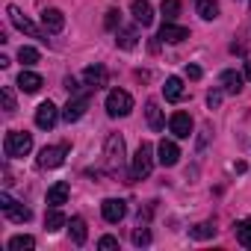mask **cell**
Returning <instances> with one entry per match:
<instances>
[{
    "label": "cell",
    "mask_w": 251,
    "mask_h": 251,
    "mask_svg": "<svg viewBox=\"0 0 251 251\" xmlns=\"http://www.w3.org/2000/svg\"><path fill=\"white\" fill-rule=\"evenodd\" d=\"M103 163H106V172L109 175H121V169H124V139L118 136V133H112L109 139H106V148H103Z\"/></svg>",
    "instance_id": "1"
},
{
    "label": "cell",
    "mask_w": 251,
    "mask_h": 251,
    "mask_svg": "<svg viewBox=\"0 0 251 251\" xmlns=\"http://www.w3.org/2000/svg\"><path fill=\"white\" fill-rule=\"evenodd\" d=\"M33 151V136L27 130H9L3 139V154L6 157H27Z\"/></svg>",
    "instance_id": "2"
},
{
    "label": "cell",
    "mask_w": 251,
    "mask_h": 251,
    "mask_svg": "<svg viewBox=\"0 0 251 251\" xmlns=\"http://www.w3.org/2000/svg\"><path fill=\"white\" fill-rule=\"evenodd\" d=\"M130 109H133V98H130V92H124V89H112V92L106 95V112H109L112 118L130 115Z\"/></svg>",
    "instance_id": "3"
},
{
    "label": "cell",
    "mask_w": 251,
    "mask_h": 251,
    "mask_svg": "<svg viewBox=\"0 0 251 251\" xmlns=\"http://www.w3.org/2000/svg\"><path fill=\"white\" fill-rule=\"evenodd\" d=\"M0 210H3V216L9 219V222H30L33 219V213H30V207H24L21 201H15L9 192H0Z\"/></svg>",
    "instance_id": "4"
},
{
    "label": "cell",
    "mask_w": 251,
    "mask_h": 251,
    "mask_svg": "<svg viewBox=\"0 0 251 251\" xmlns=\"http://www.w3.org/2000/svg\"><path fill=\"white\" fill-rule=\"evenodd\" d=\"M154 169V148L148 142H142L136 148V157H133V180H145Z\"/></svg>",
    "instance_id": "5"
},
{
    "label": "cell",
    "mask_w": 251,
    "mask_h": 251,
    "mask_svg": "<svg viewBox=\"0 0 251 251\" xmlns=\"http://www.w3.org/2000/svg\"><path fill=\"white\" fill-rule=\"evenodd\" d=\"M6 15H9V21H12L21 33H27L30 39H42V36H45V33H42V30H39V27H36V24H33L21 9H18V6H9V9H6Z\"/></svg>",
    "instance_id": "6"
},
{
    "label": "cell",
    "mask_w": 251,
    "mask_h": 251,
    "mask_svg": "<svg viewBox=\"0 0 251 251\" xmlns=\"http://www.w3.org/2000/svg\"><path fill=\"white\" fill-rule=\"evenodd\" d=\"M86 106H89V95L86 92H80V95H71L68 98V103H65V109H62V118L71 124V121H80L83 118V112H86Z\"/></svg>",
    "instance_id": "7"
},
{
    "label": "cell",
    "mask_w": 251,
    "mask_h": 251,
    "mask_svg": "<svg viewBox=\"0 0 251 251\" xmlns=\"http://www.w3.org/2000/svg\"><path fill=\"white\" fill-rule=\"evenodd\" d=\"M100 213H103V219H106L109 225H118L124 216H127V204H124L121 198H106V201L100 204Z\"/></svg>",
    "instance_id": "8"
},
{
    "label": "cell",
    "mask_w": 251,
    "mask_h": 251,
    "mask_svg": "<svg viewBox=\"0 0 251 251\" xmlns=\"http://www.w3.org/2000/svg\"><path fill=\"white\" fill-rule=\"evenodd\" d=\"M177 160H180V148L172 139H163L157 145V163L166 166V169H172V166H177Z\"/></svg>",
    "instance_id": "9"
},
{
    "label": "cell",
    "mask_w": 251,
    "mask_h": 251,
    "mask_svg": "<svg viewBox=\"0 0 251 251\" xmlns=\"http://www.w3.org/2000/svg\"><path fill=\"white\" fill-rule=\"evenodd\" d=\"M65 145H50V148H42V154H39V166L42 169H56V166H62L65 163Z\"/></svg>",
    "instance_id": "10"
},
{
    "label": "cell",
    "mask_w": 251,
    "mask_h": 251,
    "mask_svg": "<svg viewBox=\"0 0 251 251\" xmlns=\"http://www.w3.org/2000/svg\"><path fill=\"white\" fill-rule=\"evenodd\" d=\"M56 121H59V109H56L50 100L39 103V109H36V124H39V127H42V130H50Z\"/></svg>",
    "instance_id": "11"
},
{
    "label": "cell",
    "mask_w": 251,
    "mask_h": 251,
    "mask_svg": "<svg viewBox=\"0 0 251 251\" xmlns=\"http://www.w3.org/2000/svg\"><path fill=\"white\" fill-rule=\"evenodd\" d=\"M169 127H172V133L177 139H189V133H192V118H189V112H175L172 121H169Z\"/></svg>",
    "instance_id": "12"
},
{
    "label": "cell",
    "mask_w": 251,
    "mask_h": 251,
    "mask_svg": "<svg viewBox=\"0 0 251 251\" xmlns=\"http://www.w3.org/2000/svg\"><path fill=\"white\" fill-rule=\"evenodd\" d=\"M42 27H45V33H62V27H65V15L59 12V9H42Z\"/></svg>",
    "instance_id": "13"
},
{
    "label": "cell",
    "mask_w": 251,
    "mask_h": 251,
    "mask_svg": "<svg viewBox=\"0 0 251 251\" xmlns=\"http://www.w3.org/2000/svg\"><path fill=\"white\" fill-rule=\"evenodd\" d=\"M83 80H86V86L89 89H100V86H106V80H109V74H106V68L103 65H89L86 71H83Z\"/></svg>",
    "instance_id": "14"
},
{
    "label": "cell",
    "mask_w": 251,
    "mask_h": 251,
    "mask_svg": "<svg viewBox=\"0 0 251 251\" xmlns=\"http://www.w3.org/2000/svg\"><path fill=\"white\" fill-rule=\"evenodd\" d=\"M160 39H163V42H172V45H177V42L189 39V30H186V27H177L175 21H166V24L160 27Z\"/></svg>",
    "instance_id": "15"
},
{
    "label": "cell",
    "mask_w": 251,
    "mask_h": 251,
    "mask_svg": "<svg viewBox=\"0 0 251 251\" xmlns=\"http://www.w3.org/2000/svg\"><path fill=\"white\" fill-rule=\"evenodd\" d=\"M42 86H45V80H42L36 71H21V74H18V89H21V92H27V95H36Z\"/></svg>",
    "instance_id": "16"
},
{
    "label": "cell",
    "mask_w": 251,
    "mask_h": 251,
    "mask_svg": "<svg viewBox=\"0 0 251 251\" xmlns=\"http://www.w3.org/2000/svg\"><path fill=\"white\" fill-rule=\"evenodd\" d=\"M219 83H222V89H225L227 95H239V92H242V83H245V77H242L239 71H222Z\"/></svg>",
    "instance_id": "17"
},
{
    "label": "cell",
    "mask_w": 251,
    "mask_h": 251,
    "mask_svg": "<svg viewBox=\"0 0 251 251\" xmlns=\"http://www.w3.org/2000/svg\"><path fill=\"white\" fill-rule=\"evenodd\" d=\"M183 95H186L183 80H180V77H169L166 86H163V98H166L169 103H177V100H183Z\"/></svg>",
    "instance_id": "18"
},
{
    "label": "cell",
    "mask_w": 251,
    "mask_h": 251,
    "mask_svg": "<svg viewBox=\"0 0 251 251\" xmlns=\"http://www.w3.org/2000/svg\"><path fill=\"white\" fill-rule=\"evenodd\" d=\"M133 18L142 24V27H151L154 24V9L148 0H133Z\"/></svg>",
    "instance_id": "19"
},
{
    "label": "cell",
    "mask_w": 251,
    "mask_h": 251,
    "mask_svg": "<svg viewBox=\"0 0 251 251\" xmlns=\"http://www.w3.org/2000/svg\"><path fill=\"white\" fill-rule=\"evenodd\" d=\"M145 115H148V127L151 130H163V109H160V103L157 100H148L145 103Z\"/></svg>",
    "instance_id": "20"
},
{
    "label": "cell",
    "mask_w": 251,
    "mask_h": 251,
    "mask_svg": "<svg viewBox=\"0 0 251 251\" xmlns=\"http://www.w3.org/2000/svg\"><path fill=\"white\" fill-rule=\"evenodd\" d=\"M65 201H68V183L59 180V183H53V186L48 189V204H50V207H62Z\"/></svg>",
    "instance_id": "21"
},
{
    "label": "cell",
    "mask_w": 251,
    "mask_h": 251,
    "mask_svg": "<svg viewBox=\"0 0 251 251\" xmlns=\"http://www.w3.org/2000/svg\"><path fill=\"white\" fill-rule=\"evenodd\" d=\"M195 9L204 21H216L219 18V3L216 0H195Z\"/></svg>",
    "instance_id": "22"
},
{
    "label": "cell",
    "mask_w": 251,
    "mask_h": 251,
    "mask_svg": "<svg viewBox=\"0 0 251 251\" xmlns=\"http://www.w3.org/2000/svg\"><path fill=\"white\" fill-rule=\"evenodd\" d=\"M65 225H68V219H65V216L59 213V207H50V213L45 216V227H48V230L53 233V230H62Z\"/></svg>",
    "instance_id": "23"
},
{
    "label": "cell",
    "mask_w": 251,
    "mask_h": 251,
    "mask_svg": "<svg viewBox=\"0 0 251 251\" xmlns=\"http://www.w3.org/2000/svg\"><path fill=\"white\" fill-rule=\"evenodd\" d=\"M68 230H71V239H74L77 245H83V242H86V236H89V233H86V222H83L80 216H74V219L68 222Z\"/></svg>",
    "instance_id": "24"
},
{
    "label": "cell",
    "mask_w": 251,
    "mask_h": 251,
    "mask_svg": "<svg viewBox=\"0 0 251 251\" xmlns=\"http://www.w3.org/2000/svg\"><path fill=\"white\" fill-rule=\"evenodd\" d=\"M9 248H12V251H33V248H36V239L27 236V233H18V236L9 239Z\"/></svg>",
    "instance_id": "25"
},
{
    "label": "cell",
    "mask_w": 251,
    "mask_h": 251,
    "mask_svg": "<svg viewBox=\"0 0 251 251\" xmlns=\"http://www.w3.org/2000/svg\"><path fill=\"white\" fill-rule=\"evenodd\" d=\"M136 39H139V36H136V30H133V27H127V30H118V39H115V42H118V48L130 50V48H136Z\"/></svg>",
    "instance_id": "26"
},
{
    "label": "cell",
    "mask_w": 251,
    "mask_h": 251,
    "mask_svg": "<svg viewBox=\"0 0 251 251\" xmlns=\"http://www.w3.org/2000/svg\"><path fill=\"white\" fill-rule=\"evenodd\" d=\"M236 239H239V245L251 248V219H242V222H236Z\"/></svg>",
    "instance_id": "27"
},
{
    "label": "cell",
    "mask_w": 251,
    "mask_h": 251,
    "mask_svg": "<svg viewBox=\"0 0 251 251\" xmlns=\"http://www.w3.org/2000/svg\"><path fill=\"white\" fill-rule=\"evenodd\" d=\"M213 233H216V227H213L210 222H201V225L189 227V236H192V239H210Z\"/></svg>",
    "instance_id": "28"
},
{
    "label": "cell",
    "mask_w": 251,
    "mask_h": 251,
    "mask_svg": "<svg viewBox=\"0 0 251 251\" xmlns=\"http://www.w3.org/2000/svg\"><path fill=\"white\" fill-rule=\"evenodd\" d=\"M160 12L166 15V21H175V18L180 15V0H163V6H160Z\"/></svg>",
    "instance_id": "29"
},
{
    "label": "cell",
    "mask_w": 251,
    "mask_h": 251,
    "mask_svg": "<svg viewBox=\"0 0 251 251\" xmlns=\"http://www.w3.org/2000/svg\"><path fill=\"white\" fill-rule=\"evenodd\" d=\"M18 62H24V65H36V62H39V50L24 45V48L18 50Z\"/></svg>",
    "instance_id": "30"
},
{
    "label": "cell",
    "mask_w": 251,
    "mask_h": 251,
    "mask_svg": "<svg viewBox=\"0 0 251 251\" xmlns=\"http://www.w3.org/2000/svg\"><path fill=\"white\" fill-rule=\"evenodd\" d=\"M133 245H151V230H148L145 225H139V227L133 230Z\"/></svg>",
    "instance_id": "31"
},
{
    "label": "cell",
    "mask_w": 251,
    "mask_h": 251,
    "mask_svg": "<svg viewBox=\"0 0 251 251\" xmlns=\"http://www.w3.org/2000/svg\"><path fill=\"white\" fill-rule=\"evenodd\" d=\"M0 95H3V109L6 112H15V95H12V89L3 86V89H0Z\"/></svg>",
    "instance_id": "32"
},
{
    "label": "cell",
    "mask_w": 251,
    "mask_h": 251,
    "mask_svg": "<svg viewBox=\"0 0 251 251\" xmlns=\"http://www.w3.org/2000/svg\"><path fill=\"white\" fill-rule=\"evenodd\" d=\"M115 27H121V12L118 9H109L106 12V30H115Z\"/></svg>",
    "instance_id": "33"
},
{
    "label": "cell",
    "mask_w": 251,
    "mask_h": 251,
    "mask_svg": "<svg viewBox=\"0 0 251 251\" xmlns=\"http://www.w3.org/2000/svg\"><path fill=\"white\" fill-rule=\"evenodd\" d=\"M98 248H118V239L115 236H100L98 239Z\"/></svg>",
    "instance_id": "34"
},
{
    "label": "cell",
    "mask_w": 251,
    "mask_h": 251,
    "mask_svg": "<svg viewBox=\"0 0 251 251\" xmlns=\"http://www.w3.org/2000/svg\"><path fill=\"white\" fill-rule=\"evenodd\" d=\"M65 89H68V95H80V86L74 77H65Z\"/></svg>",
    "instance_id": "35"
},
{
    "label": "cell",
    "mask_w": 251,
    "mask_h": 251,
    "mask_svg": "<svg viewBox=\"0 0 251 251\" xmlns=\"http://www.w3.org/2000/svg\"><path fill=\"white\" fill-rule=\"evenodd\" d=\"M219 100H222V92H210V95H207V106H210V109H216Z\"/></svg>",
    "instance_id": "36"
},
{
    "label": "cell",
    "mask_w": 251,
    "mask_h": 251,
    "mask_svg": "<svg viewBox=\"0 0 251 251\" xmlns=\"http://www.w3.org/2000/svg\"><path fill=\"white\" fill-rule=\"evenodd\" d=\"M186 77L189 80H201V68L198 65H186Z\"/></svg>",
    "instance_id": "37"
},
{
    "label": "cell",
    "mask_w": 251,
    "mask_h": 251,
    "mask_svg": "<svg viewBox=\"0 0 251 251\" xmlns=\"http://www.w3.org/2000/svg\"><path fill=\"white\" fill-rule=\"evenodd\" d=\"M245 77L251 80V62H245Z\"/></svg>",
    "instance_id": "38"
}]
</instances>
